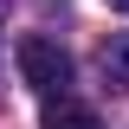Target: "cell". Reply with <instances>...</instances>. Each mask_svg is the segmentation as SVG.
Here are the masks:
<instances>
[{"instance_id":"3957f363","label":"cell","mask_w":129,"mask_h":129,"mask_svg":"<svg viewBox=\"0 0 129 129\" xmlns=\"http://www.w3.org/2000/svg\"><path fill=\"white\" fill-rule=\"evenodd\" d=\"M45 129H103V123H97V110H84V103L64 97V103H52V110H45Z\"/></svg>"},{"instance_id":"6da1fadb","label":"cell","mask_w":129,"mask_h":129,"mask_svg":"<svg viewBox=\"0 0 129 129\" xmlns=\"http://www.w3.org/2000/svg\"><path fill=\"white\" fill-rule=\"evenodd\" d=\"M19 78H26V90L64 103V90H71V52L58 39H45V32H26L19 39Z\"/></svg>"},{"instance_id":"277c9868","label":"cell","mask_w":129,"mask_h":129,"mask_svg":"<svg viewBox=\"0 0 129 129\" xmlns=\"http://www.w3.org/2000/svg\"><path fill=\"white\" fill-rule=\"evenodd\" d=\"M110 7H116V13H129V0H110Z\"/></svg>"},{"instance_id":"7a4b0ae2","label":"cell","mask_w":129,"mask_h":129,"mask_svg":"<svg viewBox=\"0 0 129 129\" xmlns=\"http://www.w3.org/2000/svg\"><path fill=\"white\" fill-rule=\"evenodd\" d=\"M97 71H103L110 90H129V32H110L97 45Z\"/></svg>"}]
</instances>
